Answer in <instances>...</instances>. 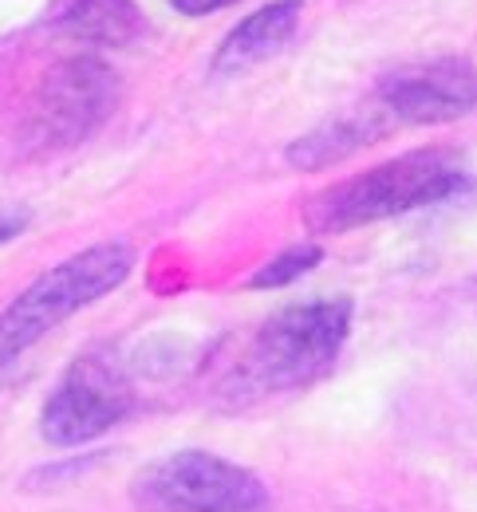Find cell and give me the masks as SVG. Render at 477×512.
Segmentation results:
<instances>
[{
  "instance_id": "obj_6",
  "label": "cell",
  "mask_w": 477,
  "mask_h": 512,
  "mask_svg": "<svg viewBox=\"0 0 477 512\" xmlns=\"http://www.w3.org/2000/svg\"><path fill=\"white\" fill-rule=\"evenodd\" d=\"M131 414V383L107 355H83L48 394L40 434L52 446H83Z\"/></svg>"
},
{
  "instance_id": "obj_11",
  "label": "cell",
  "mask_w": 477,
  "mask_h": 512,
  "mask_svg": "<svg viewBox=\"0 0 477 512\" xmlns=\"http://www.w3.org/2000/svg\"><path fill=\"white\" fill-rule=\"evenodd\" d=\"M320 260H324V249H320V245H292V249H284L280 256H273V260L249 280V288H284V284H292L296 276L312 272Z\"/></svg>"
},
{
  "instance_id": "obj_10",
  "label": "cell",
  "mask_w": 477,
  "mask_h": 512,
  "mask_svg": "<svg viewBox=\"0 0 477 512\" xmlns=\"http://www.w3.org/2000/svg\"><path fill=\"white\" fill-rule=\"evenodd\" d=\"M60 24L75 40L103 48H127L146 32V20L135 0H75Z\"/></svg>"
},
{
  "instance_id": "obj_12",
  "label": "cell",
  "mask_w": 477,
  "mask_h": 512,
  "mask_svg": "<svg viewBox=\"0 0 477 512\" xmlns=\"http://www.w3.org/2000/svg\"><path fill=\"white\" fill-rule=\"evenodd\" d=\"M174 12H182V16H209V12H221V8H229V4H237V0H166Z\"/></svg>"
},
{
  "instance_id": "obj_8",
  "label": "cell",
  "mask_w": 477,
  "mask_h": 512,
  "mask_svg": "<svg viewBox=\"0 0 477 512\" xmlns=\"http://www.w3.org/2000/svg\"><path fill=\"white\" fill-rule=\"evenodd\" d=\"M387 130H395V119L371 99L347 115H336L328 123H320L316 130H308L304 138H296L288 146V162L296 170H324V166H336L343 158H351L355 150L379 142Z\"/></svg>"
},
{
  "instance_id": "obj_7",
  "label": "cell",
  "mask_w": 477,
  "mask_h": 512,
  "mask_svg": "<svg viewBox=\"0 0 477 512\" xmlns=\"http://www.w3.org/2000/svg\"><path fill=\"white\" fill-rule=\"evenodd\" d=\"M375 103L395 119V127H438L477 111V67L470 60H418L391 71Z\"/></svg>"
},
{
  "instance_id": "obj_5",
  "label": "cell",
  "mask_w": 477,
  "mask_h": 512,
  "mask_svg": "<svg viewBox=\"0 0 477 512\" xmlns=\"http://www.w3.org/2000/svg\"><path fill=\"white\" fill-rule=\"evenodd\" d=\"M119 95L123 87L115 67L99 56H68L52 64L32 99V142L44 150H71L87 142L107 127V119L119 107Z\"/></svg>"
},
{
  "instance_id": "obj_9",
  "label": "cell",
  "mask_w": 477,
  "mask_h": 512,
  "mask_svg": "<svg viewBox=\"0 0 477 512\" xmlns=\"http://www.w3.org/2000/svg\"><path fill=\"white\" fill-rule=\"evenodd\" d=\"M300 8H304V0H273V4H265L261 12L245 16V20L225 36V44H221L213 67H217V71H245V67L273 60L276 52H284V44L296 36Z\"/></svg>"
},
{
  "instance_id": "obj_1",
  "label": "cell",
  "mask_w": 477,
  "mask_h": 512,
  "mask_svg": "<svg viewBox=\"0 0 477 512\" xmlns=\"http://www.w3.org/2000/svg\"><path fill=\"white\" fill-rule=\"evenodd\" d=\"M466 186L470 178L458 166V158L426 146L403 158H391L375 170H363L340 186L324 190L320 197H312L308 225L316 233H347V229H363V225H375L399 213L450 201Z\"/></svg>"
},
{
  "instance_id": "obj_4",
  "label": "cell",
  "mask_w": 477,
  "mask_h": 512,
  "mask_svg": "<svg viewBox=\"0 0 477 512\" xmlns=\"http://www.w3.org/2000/svg\"><path fill=\"white\" fill-rule=\"evenodd\" d=\"M269 485L217 453L182 449L154 461L135 481L142 512H269Z\"/></svg>"
},
{
  "instance_id": "obj_3",
  "label": "cell",
  "mask_w": 477,
  "mask_h": 512,
  "mask_svg": "<svg viewBox=\"0 0 477 512\" xmlns=\"http://www.w3.org/2000/svg\"><path fill=\"white\" fill-rule=\"evenodd\" d=\"M351 335V300L292 304L261 323L245 355L241 379L257 394L300 390L332 371Z\"/></svg>"
},
{
  "instance_id": "obj_13",
  "label": "cell",
  "mask_w": 477,
  "mask_h": 512,
  "mask_svg": "<svg viewBox=\"0 0 477 512\" xmlns=\"http://www.w3.org/2000/svg\"><path fill=\"white\" fill-rule=\"evenodd\" d=\"M20 233H24V217L20 213H0V245H8Z\"/></svg>"
},
{
  "instance_id": "obj_2",
  "label": "cell",
  "mask_w": 477,
  "mask_h": 512,
  "mask_svg": "<svg viewBox=\"0 0 477 512\" xmlns=\"http://www.w3.org/2000/svg\"><path fill=\"white\" fill-rule=\"evenodd\" d=\"M131 268H135V249L123 241H107L44 272L0 312V371H8L28 347H36L52 327L71 320L79 308L115 292L131 276Z\"/></svg>"
}]
</instances>
